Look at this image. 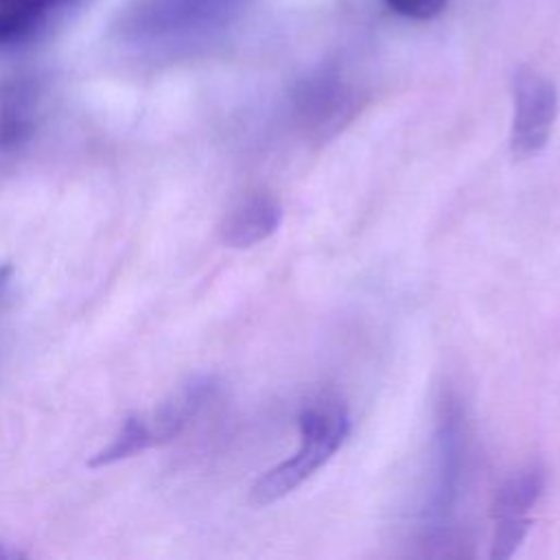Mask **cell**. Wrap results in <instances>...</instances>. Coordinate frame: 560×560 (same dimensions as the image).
Listing matches in <instances>:
<instances>
[{
  "label": "cell",
  "instance_id": "1",
  "mask_svg": "<svg viewBox=\"0 0 560 560\" xmlns=\"http://www.w3.org/2000/svg\"><path fill=\"white\" fill-rule=\"evenodd\" d=\"M245 0H136L118 20L122 44L144 52L195 46L223 31Z\"/></svg>",
  "mask_w": 560,
  "mask_h": 560
},
{
  "label": "cell",
  "instance_id": "2",
  "mask_svg": "<svg viewBox=\"0 0 560 560\" xmlns=\"http://www.w3.org/2000/svg\"><path fill=\"white\" fill-rule=\"evenodd\" d=\"M300 448L293 457L262 472L249 492L254 505H269L284 499L317 468H322L346 442L350 433V416L341 400L324 398L308 405L300 418Z\"/></svg>",
  "mask_w": 560,
  "mask_h": 560
},
{
  "label": "cell",
  "instance_id": "3",
  "mask_svg": "<svg viewBox=\"0 0 560 560\" xmlns=\"http://www.w3.org/2000/svg\"><path fill=\"white\" fill-rule=\"evenodd\" d=\"M514 116L510 153L527 160L545 149L560 109V96L551 79L532 68H518L512 79Z\"/></svg>",
  "mask_w": 560,
  "mask_h": 560
},
{
  "label": "cell",
  "instance_id": "4",
  "mask_svg": "<svg viewBox=\"0 0 560 560\" xmlns=\"http://www.w3.org/2000/svg\"><path fill=\"white\" fill-rule=\"evenodd\" d=\"M282 223V206L269 192H252L221 221L219 234L228 247L245 249L269 238Z\"/></svg>",
  "mask_w": 560,
  "mask_h": 560
},
{
  "label": "cell",
  "instance_id": "5",
  "mask_svg": "<svg viewBox=\"0 0 560 560\" xmlns=\"http://www.w3.org/2000/svg\"><path fill=\"white\" fill-rule=\"evenodd\" d=\"M545 490V472L532 464L512 472L494 492L492 516H527Z\"/></svg>",
  "mask_w": 560,
  "mask_h": 560
},
{
  "label": "cell",
  "instance_id": "6",
  "mask_svg": "<svg viewBox=\"0 0 560 560\" xmlns=\"http://www.w3.org/2000/svg\"><path fill=\"white\" fill-rule=\"evenodd\" d=\"M149 446H153V440H151L147 416H129L122 420V424H120L118 433L112 438V442L107 446H103L90 459V466H94V468L107 466V464L127 459Z\"/></svg>",
  "mask_w": 560,
  "mask_h": 560
},
{
  "label": "cell",
  "instance_id": "7",
  "mask_svg": "<svg viewBox=\"0 0 560 560\" xmlns=\"http://www.w3.org/2000/svg\"><path fill=\"white\" fill-rule=\"evenodd\" d=\"M529 529H532L529 516H497L488 558L490 560L512 558L518 551V547L523 545Z\"/></svg>",
  "mask_w": 560,
  "mask_h": 560
},
{
  "label": "cell",
  "instance_id": "8",
  "mask_svg": "<svg viewBox=\"0 0 560 560\" xmlns=\"http://www.w3.org/2000/svg\"><path fill=\"white\" fill-rule=\"evenodd\" d=\"M50 11H52L50 7H42V4L0 7V44L33 31Z\"/></svg>",
  "mask_w": 560,
  "mask_h": 560
},
{
  "label": "cell",
  "instance_id": "9",
  "mask_svg": "<svg viewBox=\"0 0 560 560\" xmlns=\"http://www.w3.org/2000/svg\"><path fill=\"white\" fill-rule=\"evenodd\" d=\"M392 11L411 20H431L440 15L448 0H385Z\"/></svg>",
  "mask_w": 560,
  "mask_h": 560
},
{
  "label": "cell",
  "instance_id": "10",
  "mask_svg": "<svg viewBox=\"0 0 560 560\" xmlns=\"http://www.w3.org/2000/svg\"><path fill=\"white\" fill-rule=\"evenodd\" d=\"M66 0H0V7H15V4H42V7H59Z\"/></svg>",
  "mask_w": 560,
  "mask_h": 560
},
{
  "label": "cell",
  "instance_id": "11",
  "mask_svg": "<svg viewBox=\"0 0 560 560\" xmlns=\"http://www.w3.org/2000/svg\"><path fill=\"white\" fill-rule=\"evenodd\" d=\"M9 556H13V551H9V549H4V547L0 545V558H9Z\"/></svg>",
  "mask_w": 560,
  "mask_h": 560
}]
</instances>
